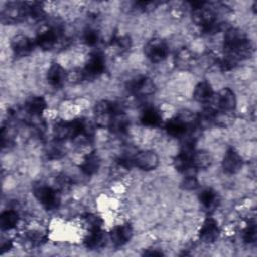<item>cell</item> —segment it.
Masks as SVG:
<instances>
[{
  "mask_svg": "<svg viewBox=\"0 0 257 257\" xmlns=\"http://www.w3.org/2000/svg\"><path fill=\"white\" fill-rule=\"evenodd\" d=\"M252 53L253 44L247 34L238 27H229L224 34L223 57L219 59V66L223 71H230Z\"/></svg>",
  "mask_w": 257,
  "mask_h": 257,
  "instance_id": "1",
  "label": "cell"
},
{
  "mask_svg": "<svg viewBox=\"0 0 257 257\" xmlns=\"http://www.w3.org/2000/svg\"><path fill=\"white\" fill-rule=\"evenodd\" d=\"M91 128L90 123L83 118H74L68 121L59 120L53 126V135L56 141L64 142L80 136H90Z\"/></svg>",
  "mask_w": 257,
  "mask_h": 257,
  "instance_id": "2",
  "label": "cell"
},
{
  "mask_svg": "<svg viewBox=\"0 0 257 257\" xmlns=\"http://www.w3.org/2000/svg\"><path fill=\"white\" fill-rule=\"evenodd\" d=\"M32 192L36 200L46 211H54L59 208L61 196L60 191H58L55 187L38 182L33 185Z\"/></svg>",
  "mask_w": 257,
  "mask_h": 257,
  "instance_id": "3",
  "label": "cell"
},
{
  "mask_svg": "<svg viewBox=\"0 0 257 257\" xmlns=\"http://www.w3.org/2000/svg\"><path fill=\"white\" fill-rule=\"evenodd\" d=\"M195 125L194 115L188 110H182L165 123V131L174 138H182Z\"/></svg>",
  "mask_w": 257,
  "mask_h": 257,
  "instance_id": "4",
  "label": "cell"
},
{
  "mask_svg": "<svg viewBox=\"0 0 257 257\" xmlns=\"http://www.w3.org/2000/svg\"><path fill=\"white\" fill-rule=\"evenodd\" d=\"M191 4L192 21L200 26L202 30L218 21L216 12L212 7L208 6L209 4L207 2H193Z\"/></svg>",
  "mask_w": 257,
  "mask_h": 257,
  "instance_id": "5",
  "label": "cell"
},
{
  "mask_svg": "<svg viewBox=\"0 0 257 257\" xmlns=\"http://www.w3.org/2000/svg\"><path fill=\"white\" fill-rule=\"evenodd\" d=\"M144 54L153 63L162 62L169 54V45L163 38H151L144 46Z\"/></svg>",
  "mask_w": 257,
  "mask_h": 257,
  "instance_id": "6",
  "label": "cell"
},
{
  "mask_svg": "<svg viewBox=\"0 0 257 257\" xmlns=\"http://www.w3.org/2000/svg\"><path fill=\"white\" fill-rule=\"evenodd\" d=\"M126 89L136 96L147 97L155 94L157 91V85L151 77L139 75L132 78L126 83Z\"/></svg>",
  "mask_w": 257,
  "mask_h": 257,
  "instance_id": "7",
  "label": "cell"
},
{
  "mask_svg": "<svg viewBox=\"0 0 257 257\" xmlns=\"http://www.w3.org/2000/svg\"><path fill=\"white\" fill-rule=\"evenodd\" d=\"M105 67L106 62L104 55L100 51H93L88 55L85 64L83 68H81V70L84 79H92L104 73Z\"/></svg>",
  "mask_w": 257,
  "mask_h": 257,
  "instance_id": "8",
  "label": "cell"
},
{
  "mask_svg": "<svg viewBox=\"0 0 257 257\" xmlns=\"http://www.w3.org/2000/svg\"><path fill=\"white\" fill-rule=\"evenodd\" d=\"M122 111L124 110L121 104L110 100H100L94 106V114L97 123L102 127H107L111 116Z\"/></svg>",
  "mask_w": 257,
  "mask_h": 257,
  "instance_id": "9",
  "label": "cell"
},
{
  "mask_svg": "<svg viewBox=\"0 0 257 257\" xmlns=\"http://www.w3.org/2000/svg\"><path fill=\"white\" fill-rule=\"evenodd\" d=\"M2 22L16 23L28 18V4L23 2H9L1 11Z\"/></svg>",
  "mask_w": 257,
  "mask_h": 257,
  "instance_id": "10",
  "label": "cell"
},
{
  "mask_svg": "<svg viewBox=\"0 0 257 257\" xmlns=\"http://www.w3.org/2000/svg\"><path fill=\"white\" fill-rule=\"evenodd\" d=\"M60 39V31L52 26H46L37 32L34 43L42 50L53 49Z\"/></svg>",
  "mask_w": 257,
  "mask_h": 257,
  "instance_id": "11",
  "label": "cell"
},
{
  "mask_svg": "<svg viewBox=\"0 0 257 257\" xmlns=\"http://www.w3.org/2000/svg\"><path fill=\"white\" fill-rule=\"evenodd\" d=\"M132 158L134 167L142 171H153L160 164V157L153 150L139 151Z\"/></svg>",
  "mask_w": 257,
  "mask_h": 257,
  "instance_id": "12",
  "label": "cell"
},
{
  "mask_svg": "<svg viewBox=\"0 0 257 257\" xmlns=\"http://www.w3.org/2000/svg\"><path fill=\"white\" fill-rule=\"evenodd\" d=\"M220 227L218 222L211 217L205 219L198 231V238L202 243H215L220 237Z\"/></svg>",
  "mask_w": 257,
  "mask_h": 257,
  "instance_id": "13",
  "label": "cell"
},
{
  "mask_svg": "<svg viewBox=\"0 0 257 257\" xmlns=\"http://www.w3.org/2000/svg\"><path fill=\"white\" fill-rule=\"evenodd\" d=\"M213 99H215L217 111L221 112L233 111L237 104L236 94L230 87H223L220 89Z\"/></svg>",
  "mask_w": 257,
  "mask_h": 257,
  "instance_id": "14",
  "label": "cell"
},
{
  "mask_svg": "<svg viewBox=\"0 0 257 257\" xmlns=\"http://www.w3.org/2000/svg\"><path fill=\"white\" fill-rule=\"evenodd\" d=\"M134 235V229L130 223H123L117 225L111 229L109 232V239L111 244L115 248H119L127 244Z\"/></svg>",
  "mask_w": 257,
  "mask_h": 257,
  "instance_id": "15",
  "label": "cell"
},
{
  "mask_svg": "<svg viewBox=\"0 0 257 257\" xmlns=\"http://www.w3.org/2000/svg\"><path fill=\"white\" fill-rule=\"evenodd\" d=\"M34 45H35L34 40H32L30 37L22 33H18L14 35L10 41L11 50L13 54L18 57H23L28 55L33 50Z\"/></svg>",
  "mask_w": 257,
  "mask_h": 257,
  "instance_id": "16",
  "label": "cell"
},
{
  "mask_svg": "<svg viewBox=\"0 0 257 257\" xmlns=\"http://www.w3.org/2000/svg\"><path fill=\"white\" fill-rule=\"evenodd\" d=\"M243 167V158L234 148H229L222 159V169L228 175L238 173Z\"/></svg>",
  "mask_w": 257,
  "mask_h": 257,
  "instance_id": "17",
  "label": "cell"
},
{
  "mask_svg": "<svg viewBox=\"0 0 257 257\" xmlns=\"http://www.w3.org/2000/svg\"><path fill=\"white\" fill-rule=\"evenodd\" d=\"M67 77L68 73L65 68L57 62L51 63L46 71V80L53 87L62 86L67 80Z\"/></svg>",
  "mask_w": 257,
  "mask_h": 257,
  "instance_id": "18",
  "label": "cell"
},
{
  "mask_svg": "<svg viewBox=\"0 0 257 257\" xmlns=\"http://www.w3.org/2000/svg\"><path fill=\"white\" fill-rule=\"evenodd\" d=\"M197 62V56L194 51L188 47L180 48L174 56V64L178 69L188 70Z\"/></svg>",
  "mask_w": 257,
  "mask_h": 257,
  "instance_id": "19",
  "label": "cell"
},
{
  "mask_svg": "<svg viewBox=\"0 0 257 257\" xmlns=\"http://www.w3.org/2000/svg\"><path fill=\"white\" fill-rule=\"evenodd\" d=\"M47 108V102L41 95H31L24 102V110L31 116L38 117Z\"/></svg>",
  "mask_w": 257,
  "mask_h": 257,
  "instance_id": "20",
  "label": "cell"
},
{
  "mask_svg": "<svg viewBox=\"0 0 257 257\" xmlns=\"http://www.w3.org/2000/svg\"><path fill=\"white\" fill-rule=\"evenodd\" d=\"M199 201L204 211H206L207 213H212L218 208L220 198L218 192H216L212 188H206L202 190L199 194Z\"/></svg>",
  "mask_w": 257,
  "mask_h": 257,
  "instance_id": "21",
  "label": "cell"
},
{
  "mask_svg": "<svg viewBox=\"0 0 257 257\" xmlns=\"http://www.w3.org/2000/svg\"><path fill=\"white\" fill-rule=\"evenodd\" d=\"M140 121L145 126L158 127L163 122V116L160 110L155 106H147L141 112Z\"/></svg>",
  "mask_w": 257,
  "mask_h": 257,
  "instance_id": "22",
  "label": "cell"
},
{
  "mask_svg": "<svg viewBox=\"0 0 257 257\" xmlns=\"http://www.w3.org/2000/svg\"><path fill=\"white\" fill-rule=\"evenodd\" d=\"M106 237L101 228L88 230L86 236L83 239L84 246L89 250H98L105 245Z\"/></svg>",
  "mask_w": 257,
  "mask_h": 257,
  "instance_id": "23",
  "label": "cell"
},
{
  "mask_svg": "<svg viewBox=\"0 0 257 257\" xmlns=\"http://www.w3.org/2000/svg\"><path fill=\"white\" fill-rule=\"evenodd\" d=\"M193 97L197 102L207 103L214 98V90L211 83L207 80L199 81L194 88Z\"/></svg>",
  "mask_w": 257,
  "mask_h": 257,
  "instance_id": "24",
  "label": "cell"
},
{
  "mask_svg": "<svg viewBox=\"0 0 257 257\" xmlns=\"http://www.w3.org/2000/svg\"><path fill=\"white\" fill-rule=\"evenodd\" d=\"M100 167V158L95 151H92L86 154L81 163L79 164V168L81 172L87 176H92L98 172Z\"/></svg>",
  "mask_w": 257,
  "mask_h": 257,
  "instance_id": "25",
  "label": "cell"
},
{
  "mask_svg": "<svg viewBox=\"0 0 257 257\" xmlns=\"http://www.w3.org/2000/svg\"><path fill=\"white\" fill-rule=\"evenodd\" d=\"M128 126H130V119L124 113V111H122V112L115 113L114 115L111 116L108 122L107 128H109L114 134L121 135L127 131Z\"/></svg>",
  "mask_w": 257,
  "mask_h": 257,
  "instance_id": "26",
  "label": "cell"
},
{
  "mask_svg": "<svg viewBox=\"0 0 257 257\" xmlns=\"http://www.w3.org/2000/svg\"><path fill=\"white\" fill-rule=\"evenodd\" d=\"M19 223V214L13 209L5 210L0 215V227L2 231L14 229Z\"/></svg>",
  "mask_w": 257,
  "mask_h": 257,
  "instance_id": "27",
  "label": "cell"
},
{
  "mask_svg": "<svg viewBox=\"0 0 257 257\" xmlns=\"http://www.w3.org/2000/svg\"><path fill=\"white\" fill-rule=\"evenodd\" d=\"M213 158L210 152L205 150H195L192 156V164L197 170H205L212 164Z\"/></svg>",
  "mask_w": 257,
  "mask_h": 257,
  "instance_id": "28",
  "label": "cell"
},
{
  "mask_svg": "<svg viewBox=\"0 0 257 257\" xmlns=\"http://www.w3.org/2000/svg\"><path fill=\"white\" fill-rule=\"evenodd\" d=\"M111 45L114 47L115 50H117L120 53H123V52H126L131 49L132 39L128 35H125V34L115 36L111 41Z\"/></svg>",
  "mask_w": 257,
  "mask_h": 257,
  "instance_id": "29",
  "label": "cell"
},
{
  "mask_svg": "<svg viewBox=\"0 0 257 257\" xmlns=\"http://www.w3.org/2000/svg\"><path fill=\"white\" fill-rule=\"evenodd\" d=\"M242 238L246 244H254L257 238V230H256V222L254 220L249 221L246 227L243 230Z\"/></svg>",
  "mask_w": 257,
  "mask_h": 257,
  "instance_id": "30",
  "label": "cell"
},
{
  "mask_svg": "<svg viewBox=\"0 0 257 257\" xmlns=\"http://www.w3.org/2000/svg\"><path fill=\"white\" fill-rule=\"evenodd\" d=\"M82 39L86 45L95 46L100 40V35H99L98 30H96L94 28H87L83 31Z\"/></svg>",
  "mask_w": 257,
  "mask_h": 257,
  "instance_id": "31",
  "label": "cell"
},
{
  "mask_svg": "<svg viewBox=\"0 0 257 257\" xmlns=\"http://www.w3.org/2000/svg\"><path fill=\"white\" fill-rule=\"evenodd\" d=\"M83 223L88 230H92V229L101 228L103 221L99 216H96L93 214H87L83 217Z\"/></svg>",
  "mask_w": 257,
  "mask_h": 257,
  "instance_id": "32",
  "label": "cell"
},
{
  "mask_svg": "<svg viewBox=\"0 0 257 257\" xmlns=\"http://www.w3.org/2000/svg\"><path fill=\"white\" fill-rule=\"evenodd\" d=\"M25 239L32 245V246H40L42 243L45 242L46 238L43 235V233L36 231V230H30L25 234Z\"/></svg>",
  "mask_w": 257,
  "mask_h": 257,
  "instance_id": "33",
  "label": "cell"
},
{
  "mask_svg": "<svg viewBox=\"0 0 257 257\" xmlns=\"http://www.w3.org/2000/svg\"><path fill=\"white\" fill-rule=\"evenodd\" d=\"M60 143L61 142L55 140L53 143L48 145L47 150H46L47 157L52 158V159H58L61 156H63V151H62V148L60 146Z\"/></svg>",
  "mask_w": 257,
  "mask_h": 257,
  "instance_id": "34",
  "label": "cell"
},
{
  "mask_svg": "<svg viewBox=\"0 0 257 257\" xmlns=\"http://www.w3.org/2000/svg\"><path fill=\"white\" fill-rule=\"evenodd\" d=\"M199 183L197 180V176H189L184 177L182 182V187L185 190H195L198 187Z\"/></svg>",
  "mask_w": 257,
  "mask_h": 257,
  "instance_id": "35",
  "label": "cell"
},
{
  "mask_svg": "<svg viewBox=\"0 0 257 257\" xmlns=\"http://www.w3.org/2000/svg\"><path fill=\"white\" fill-rule=\"evenodd\" d=\"M143 255H146V256H163L164 253L159 249L153 248V249H148L147 251H145L143 253Z\"/></svg>",
  "mask_w": 257,
  "mask_h": 257,
  "instance_id": "36",
  "label": "cell"
}]
</instances>
